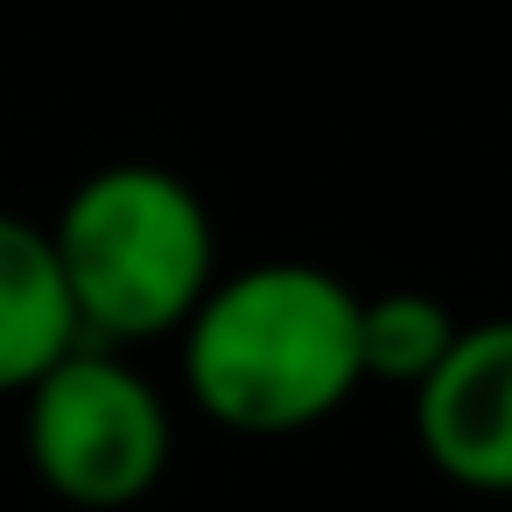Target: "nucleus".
Wrapping results in <instances>:
<instances>
[{
  "instance_id": "nucleus-5",
  "label": "nucleus",
  "mask_w": 512,
  "mask_h": 512,
  "mask_svg": "<svg viewBox=\"0 0 512 512\" xmlns=\"http://www.w3.org/2000/svg\"><path fill=\"white\" fill-rule=\"evenodd\" d=\"M71 344H78V316L50 232L22 211H0V393H22Z\"/></svg>"
},
{
  "instance_id": "nucleus-2",
  "label": "nucleus",
  "mask_w": 512,
  "mask_h": 512,
  "mask_svg": "<svg viewBox=\"0 0 512 512\" xmlns=\"http://www.w3.org/2000/svg\"><path fill=\"white\" fill-rule=\"evenodd\" d=\"M78 337L127 351L176 337L218 281V225L190 176L162 162L92 169L43 225Z\"/></svg>"
},
{
  "instance_id": "nucleus-1",
  "label": "nucleus",
  "mask_w": 512,
  "mask_h": 512,
  "mask_svg": "<svg viewBox=\"0 0 512 512\" xmlns=\"http://www.w3.org/2000/svg\"><path fill=\"white\" fill-rule=\"evenodd\" d=\"M183 393L232 435H302L365 386L358 372V288L316 260H253L218 274L190 309Z\"/></svg>"
},
{
  "instance_id": "nucleus-3",
  "label": "nucleus",
  "mask_w": 512,
  "mask_h": 512,
  "mask_svg": "<svg viewBox=\"0 0 512 512\" xmlns=\"http://www.w3.org/2000/svg\"><path fill=\"white\" fill-rule=\"evenodd\" d=\"M22 449L50 498L78 512H127L169 477L176 414L127 351L78 337L22 386Z\"/></svg>"
},
{
  "instance_id": "nucleus-4",
  "label": "nucleus",
  "mask_w": 512,
  "mask_h": 512,
  "mask_svg": "<svg viewBox=\"0 0 512 512\" xmlns=\"http://www.w3.org/2000/svg\"><path fill=\"white\" fill-rule=\"evenodd\" d=\"M407 407L435 477L512 505V316L463 323Z\"/></svg>"
},
{
  "instance_id": "nucleus-6",
  "label": "nucleus",
  "mask_w": 512,
  "mask_h": 512,
  "mask_svg": "<svg viewBox=\"0 0 512 512\" xmlns=\"http://www.w3.org/2000/svg\"><path fill=\"white\" fill-rule=\"evenodd\" d=\"M456 330H463V316L442 295H428V288L358 295V372H365V386L379 379V386H407L414 393L442 365Z\"/></svg>"
}]
</instances>
